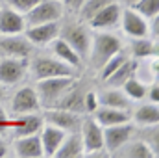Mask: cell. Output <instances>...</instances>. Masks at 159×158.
Listing matches in <instances>:
<instances>
[{"label":"cell","instance_id":"1","mask_svg":"<svg viewBox=\"0 0 159 158\" xmlns=\"http://www.w3.org/2000/svg\"><path fill=\"white\" fill-rule=\"evenodd\" d=\"M119 50H122V41H120V37H117L115 34H109V32H98L91 39V48H89L87 60H89L91 67L100 69Z\"/></svg>","mask_w":159,"mask_h":158},{"label":"cell","instance_id":"2","mask_svg":"<svg viewBox=\"0 0 159 158\" xmlns=\"http://www.w3.org/2000/svg\"><path fill=\"white\" fill-rule=\"evenodd\" d=\"M35 93L39 97L41 106L52 108L67 91L69 87L76 82V75H69V77H52V78H43L35 80Z\"/></svg>","mask_w":159,"mask_h":158},{"label":"cell","instance_id":"3","mask_svg":"<svg viewBox=\"0 0 159 158\" xmlns=\"http://www.w3.org/2000/svg\"><path fill=\"white\" fill-rule=\"evenodd\" d=\"M28 71L32 73V77L35 80L43 78H52V77H69L74 75V67H70L69 63L61 62L59 58H52V56H37L32 62H28Z\"/></svg>","mask_w":159,"mask_h":158},{"label":"cell","instance_id":"4","mask_svg":"<svg viewBox=\"0 0 159 158\" xmlns=\"http://www.w3.org/2000/svg\"><path fill=\"white\" fill-rule=\"evenodd\" d=\"M59 37L67 41L81 60H87L89 48H91V39H93V34L87 26H83L81 22H67V24L59 26Z\"/></svg>","mask_w":159,"mask_h":158},{"label":"cell","instance_id":"5","mask_svg":"<svg viewBox=\"0 0 159 158\" xmlns=\"http://www.w3.org/2000/svg\"><path fill=\"white\" fill-rule=\"evenodd\" d=\"M65 7L61 0H39L28 13H24L26 26L43 24V22H59Z\"/></svg>","mask_w":159,"mask_h":158},{"label":"cell","instance_id":"6","mask_svg":"<svg viewBox=\"0 0 159 158\" xmlns=\"http://www.w3.org/2000/svg\"><path fill=\"white\" fill-rule=\"evenodd\" d=\"M34 45L22 34H0V58H30Z\"/></svg>","mask_w":159,"mask_h":158},{"label":"cell","instance_id":"7","mask_svg":"<svg viewBox=\"0 0 159 158\" xmlns=\"http://www.w3.org/2000/svg\"><path fill=\"white\" fill-rule=\"evenodd\" d=\"M39 110H41V102L37 93H35V87L24 86V87H20L13 93L11 102H9V112L13 116L32 114V112H39Z\"/></svg>","mask_w":159,"mask_h":158},{"label":"cell","instance_id":"8","mask_svg":"<svg viewBox=\"0 0 159 158\" xmlns=\"http://www.w3.org/2000/svg\"><path fill=\"white\" fill-rule=\"evenodd\" d=\"M80 136H81V143H83V153L106 149L104 147V126L94 117L81 119Z\"/></svg>","mask_w":159,"mask_h":158},{"label":"cell","instance_id":"9","mask_svg":"<svg viewBox=\"0 0 159 158\" xmlns=\"http://www.w3.org/2000/svg\"><path fill=\"white\" fill-rule=\"evenodd\" d=\"M28 73V58H0V84L15 86Z\"/></svg>","mask_w":159,"mask_h":158},{"label":"cell","instance_id":"10","mask_svg":"<svg viewBox=\"0 0 159 158\" xmlns=\"http://www.w3.org/2000/svg\"><path fill=\"white\" fill-rule=\"evenodd\" d=\"M133 132H135V125H131V121L111 125V126H104V147L111 155L120 145H124L128 140H131Z\"/></svg>","mask_w":159,"mask_h":158},{"label":"cell","instance_id":"11","mask_svg":"<svg viewBox=\"0 0 159 158\" xmlns=\"http://www.w3.org/2000/svg\"><path fill=\"white\" fill-rule=\"evenodd\" d=\"M24 36L34 47H48L59 36V22H43L24 28Z\"/></svg>","mask_w":159,"mask_h":158},{"label":"cell","instance_id":"12","mask_svg":"<svg viewBox=\"0 0 159 158\" xmlns=\"http://www.w3.org/2000/svg\"><path fill=\"white\" fill-rule=\"evenodd\" d=\"M43 119H44V123L54 125L65 132L80 130V125H81V114H74V112H69L63 108H48Z\"/></svg>","mask_w":159,"mask_h":158},{"label":"cell","instance_id":"13","mask_svg":"<svg viewBox=\"0 0 159 158\" xmlns=\"http://www.w3.org/2000/svg\"><path fill=\"white\" fill-rule=\"evenodd\" d=\"M120 15H122V6L113 0L107 6H104L100 11H96L87 22L94 30H107V28H113V26L119 24Z\"/></svg>","mask_w":159,"mask_h":158},{"label":"cell","instance_id":"14","mask_svg":"<svg viewBox=\"0 0 159 158\" xmlns=\"http://www.w3.org/2000/svg\"><path fill=\"white\" fill-rule=\"evenodd\" d=\"M44 125V119L41 117L37 112L32 114H20L11 119L9 130L13 134V138H20V136H30V134H39V130Z\"/></svg>","mask_w":159,"mask_h":158},{"label":"cell","instance_id":"15","mask_svg":"<svg viewBox=\"0 0 159 158\" xmlns=\"http://www.w3.org/2000/svg\"><path fill=\"white\" fill-rule=\"evenodd\" d=\"M120 21H122L124 34L129 36L131 39H133V37H146V36H148V21H146L141 13H137L133 7L122 9Z\"/></svg>","mask_w":159,"mask_h":158},{"label":"cell","instance_id":"16","mask_svg":"<svg viewBox=\"0 0 159 158\" xmlns=\"http://www.w3.org/2000/svg\"><path fill=\"white\" fill-rule=\"evenodd\" d=\"M13 151L20 158H41L43 155V145H41L39 134H30V136H20L13 138Z\"/></svg>","mask_w":159,"mask_h":158},{"label":"cell","instance_id":"17","mask_svg":"<svg viewBox=\"0 0 159 158\" xmlns=\"http://www.w3.org/2000/svg\"><path fill=\"white\" fill-rule=\"evenodd\" d=\"M67 136L65 130L54 126V125H43V128L39 130V138H41V145H43V155L44 156H54L56 151L59 149L63 138Z\"/></svg>","mask_w":159,"mask_h":158},{"label":"cell","instance_id":"18","mask_svg":"<svg viewBox=\"0 0 159 158\" xmlns=\"http://www.w3.org/2000/svg\"><path fill=\"white\" fill-rule=\"evenodd\" d=\"M83 95H85V89L81 87V84L76 82L69 87V91L52 106V108H63V110H69V112H74V114H83L85 108H83Z\"/></svg>","mask_w":159,"mask_h":158},{"label":"cell","instance_id":"19","mask_svg":"<svg viewBox=\"0 0 159 158\" xmlns=\"http://www.w3.org/2000/svg\"><path fill=\"white\" fill-rule=\"evenodd\" d=\"M26 28L24 15L13 7H0V34H22Z\"/></svg>","mask_w":159,"mask_h":158},{"label":"cell","instance_id":"20","mask_svg":"<svg viewBox=\"0 0 159 158\" xmlns=\"http://www.w3.org/2000/svg\"><path fill=\"white\" fill-rule=\"evenodd\" d=\"M54 156L57 158H78L83 156V143H81V136L80 130L74 132H67V136L63 138L59 149L56 151Z\"/></svg>","mask_w":159,"mask_h":158},{"label":"cell","instance_id":"21","mask_svg":"<svg viewBox=\"0 0 159 158\" xmlns=\"http://www.w3.org/2000/svg\"><path fill=\"white\" fill-rule=\"evenodd\" d=\"M137 69H139L137 60H133V58H126L119 67H117V71H115V73H111L107 78L104 80V84H107L109 87H120V86H122L128 78L135 77Z\"/></svg>","mask_w":159,"mask_h":158},{"label":"cell","instance_id":"22","mask_svg":"<svg viewBox=\"0 0 159 158\" xmlns=\"http://www.w3.org/2000/svg\"><path fill=\"white\" fill-rule=\"evenodd\" d=\"M98 104L100 106H109V108H119V110H129V97L120 89V87H109L98 93Z\"/></svg>","mask_w":159,"mask_h":158},{"label":"cell","instance_id":"23","mask_svg":"<svg viewBox=\"0 0 159 158\" xmlns=\"http://www.w3.org/2000/svg\"><path fill=\"white\" fill-rule=\"evenodd\" d=\"M94 119L102 125V126H111V125H119V123H128L131 121L128 110H119V108H109V106H98L93 112Z\"/></svg>","mask_w":159,"mask_h":158},{"label":"cell","instance_id":"24","mask_svg":"<svg viewBox=\"0 0 159 158\" xmlns=\"http://www.w3.org/2000/svg\"><path fill=\"white\" fill-rule=\"evenodd\" d=\"M115 156H124V158H152V156H157L143 140H128L124 145H120L117 151H113Z\"/></svg>","mask_w":159,"mask_h":158},{"label":"cell","instance_id":"25","mask_svg":"<svg viewBox=\"0 0 159 158\" xmlns=\"http://www.w3.org/2000/svg\"><path fill=\"white\" fill-rule=\"evenodd\" d=\"M50 48H52V52H54V56H56V58H59L61 62L69 63L70 67L78 69L80 65H81V58L76 54V50H74V48H72V47H70L65 39H61L59 36L50 43Z\"/></svg>","mask_w":159,"mask_h":158},{"label":"cell","instance_id":"26","mask_svg":"<svg viewBox=\"0 0 159 158\" xmlns=\"http://www.w3.org/2000/svg\"><path fill=\"white\" fill-rule=\"evenodd\" d=\"M129 58L133 60H144V58H157V41L146 39V37H133L129 43Z\"/></svg>","mask_w":159,"mask_h":158},{"label":"cell","instance_id":"27","mask_svg":"<svg viewBox=\"0 0 159 158\" xmlns=\"http://www.w3.org/2000/svg\"><path fill=\"white\" fill-rule=\"evenodd\" d=\"M133 121L141 126H146V125H156L159 123V108L157 102H148V104H143L135 110L133 114Z\"/></svg>","mask_w":159,"mask_h":158},{"label":"cell","instance_id":"28","mask_svg":"<svg viewBox=\"0 0 159 158\" xmlns=\"http://www.w3.org/2000/svg\"><path fill=\"white\" fill-rule=\"evenodd\" d=\"M146 87H148V86H144L137 77L128 78L122 86H120V89L129 97V101H141V99H144V97H146Z\"/></svg>","mask_w":159,"mask_h":158},{"label":"cell","instance_id":"29","mask_svg":"<svg viewBox=\"0 0 159 158\" xmlns=\"http://www.w3.org/2000/svg\"><path fill=\"white\" fill-rule=\"evenodd\" d=\"M109 2H113V0H85L83 4H81V7L78 9V15H80V21L81 22H87L96 11H100L104 6H107Z\"/></svg>","mask_w":159,"mask_h":158},{"label":"cell","instance_id":"30","mask_svg":"<svg viewBox=\"0 0 159 158\" xmlns=\"http://www.w3.org/2000/svg\"><path fill=\"white\" fill-rule=\"evenodd\" d=\"M126 58H129V54H128V52H124V50H119L117 54H113V56H111V58H109V60H107L100 69H98V71H100V78H102V82L107 78L111 73H115V71H117V67H119Z\"/></svg>","mask_w":159,"mask_h":158},{"label":"cell","instance_id":"31","mask_svg":"<svg viewBox=\"0 0 159 158\" xmlns=\"http://www.w3.org/2000/svg\"><path fill=\"white\" fill-rule=\"evenodd\" d=\"M143 134H141V138L139 140H143L156 155H157V149H159V132H157V123L156 125H146V126H143V130H141Z\"/></svg>","mask_w":159,"mask_h":158},{"label":"cell","instance_id":"32","mask_svg":"<svg viewBox=\"0 0 159 158\" xmlns=\"http://www.w3.org/2000/svg\"><path fill=\"white\" fill-rule=\"evenodd\" d=\"M133 9L141 13L144 19H154L159 15V0H139Z\"/></svg>","mask_w":159,"mask_h":158},{"label":"cell","instance_id":"33","mask_svg":"<svg viewBox=\"0 0 159 158\" xmlns=\"http://www.w3.org/2000/svg\"><path fill=\"white\" fill-rule=\"evenodd\" d=\"M98 106H100L98 104V93L96 91H85V95H83V108H85V112L93 114Z\"/></svg>","mask_w":159,"mask_h":158},{"label":"cell","instance_id":"34","mask_svg":"<svg viewBox=\"0 0 159 158\" xmlns=\"http://www.w3.org/2000/svg\"><path fill=\"white\" fill-rule=\"evenodd\" d=\"M39 0H9V7H13V9H17L19 13H28L35 4H37Z\"/></svg>","mask_w":159,"mask_h":158},{"label":"cell","instance_id":"35","mask_svg":"<svg viewBox=\"0 0 159 158\" xmlns=\"http://www.w3.org/2000/svg\"><path fill=\"white\" fill-rule=\"evenodd\" d=\"M9 125H11V119L7 116V112L0 106V136H4L9 130Z\"/></svg>","mask_w":159,"mask_h":158},{"label":"cell","instance_id":"36","mask_svg":"<svg viewBox=\"0 0 159 158\" xmlns=\"http://www.w3.org/2000/svg\"><path fill=\"white\" fill-rule=\"evenodd\" d=\"M146 95L150 99V102H159V84L157 80H154V84L150 87H146Z\"/></svg>","mask_w":159,"mask_h":158},{"label":"cell","instance_id":"37","mask_svg":"<svg viewBox=\"0 0 159 158\" xmlns=\"http://www.w3.org/2000/svg\"><path fill=\"white\" fill-rule=\"evenodd\" d=\"M83 2H85V0H63V7H65V9H70V11H74V13H78V9L81 7Z\"/></svg>","mask_w":159,"mask_h":158},{"label":"cell","instance_id":"38","mask_svg":"<svg viewBox=\"0 0 159 158\" xmlns=\"http://www.w3.org/2000/svg\"><path fill=\"white\" fill-rule=\"evenodd\" d=\"M7 155V143L4 141V138L0 136V158L2 156H6Z\"/></svg>","mask_w":159,"mask_h":158},{"label":"cell","instance_id":"39","mask_svg":"<svg viewBox=\"0 0 159 158\" xmlns=\"http://www.w3.org/2000/svg\"><path fill=\"white\" fill-rule=\"evenodd\" d=\"M137 2H139V0H120V4H122V6H126V7H133Z\"/></svg>","mask_w":159,"mask_h":158},{"label":"cell","instance_id":"40","mask_svg":"<svg viewBox=\"0 0 159 158\" xmlns=\"http://www.w3.org/2000/svg\"><path fill=\"white\" fill-rule=\"evenodd\" d=\"M4 95H6V89H4V86H2V84H0V101H2V99H4Z\"/></svg>","mask_w":159,"mask_h":158}]
</instances>
